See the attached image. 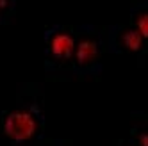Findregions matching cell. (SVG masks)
Here are the masks:
<instances>
[{
    "label": "cell",
    "mask_w": 148,
    "mask_h": 146,
    "mask_svg": "<svg viewBox=\"0 0 148 146\" xmlns=\"http://www.w3.org/2000/svg\"><path fill=\"white\" fill-rule=\"evenodd\" d=\"M16 0H0V23H5L14 14Z\"/></svg>",
    "instance_id": "obj_6"
},
{
    "label": "cell",
    "mask_w": 148,
    "mask_h": 146,
    "mask_svg": "<svg viewBox=\"0 0 148 146\" xmlns=\"http://www.w3.org/2000/svg\"><path fill=\"white\" fill-rule=\"evenodd\" d=\"M75 50H73L71 70L79 75H93L100 71V57L103 50V38L97 29L84 25L75 30Z\"/></svg>",
    "instance_id": "obj_2"
},
{
    "label": "cell",
    "mask_w": 148,
    "mask_h": 146,
    "mask_svg": "<svg viewBox=\"0 0 148 146\" xmlns=\"http://www.w3.org/2000/svg\"><path fill=\"white\" fill-rule=\"evenodd\" d=\"M129 146H136V144H129Z\"/></svg>",
    "instance_id": "obj_8"
},
{
    "label": "cell",
    "mask_w": 148,
    "mask_h": 146,
    "mask_svg": "<svg viewBox=\"0 0 148 146\" xmlns=\"http://www.w3.org/2000/svg\"><path fill=\"white\" fill-rule=\"evenodd\" d=\"M136 137H137V144H139V146H148V141H146V139H148V135H146L145 130H139Z\"/></svg>",
    "instance_id": "obj_7"
},
{
    "label": "cell",
    "mask_w": 148,
    "mask_h": 146,
    "mask_svg": "<svg viewBox=\"0 0 148 146\" xmlns=\"http://www.w3.org/2000/svg\"><path fill=\"white\" fill-rule=\"evenodd\" d=\"M130 27H134L145 39L148 38V14L145 5L141 7H132L130 13Z\"/></svg>",
    "instance_id": "obj_5"
},
{
    "label": "cell",
    "mask_w": 148,
    "mask_h": 146,
    "mask_svg": "<svg viewBox=\"0 0 148 146\" xmlns=\"http://www.w3.org/2000/svg\"><path fill=\"white\" fill-rule=\"evenodd\" d=\"M109 46L114 52H130V54H139L145 46V38L137 32L134 27H114L109 36Z\"/></svg>",
    "instance_id": "obj_4"
},
{
    "label": "cell",
    "mask_w": 148,
    "mask_h": 146,
    "mask_svg": "<svg viewBox=\"0 0 148 146\" xmlns=\"http://www.w3.org/2000/svg\"><path fill=\"white\" fill-rule=\"evenodd\" d=\"M45 118L36 102L18 105L0 116V128L13 146H29L41 135Z\"/></svg>",
    "instance_id": "obj_1"
},
{
    "label": "cell",
    "mask_w": 148,
    "mask_h": 146,
    "mask_svg": "<svg viewBox=\"0 0 148 146\" xmlns=\"http://www.w3.org/2000/svg\"><path fill=\"white\" fill-rule=\"evenodd\" d=\"M75 30L64 25H54L45 32L47 70H71L75 50Z\"/></svg>",
    "instance_id": "obj_3"
}]
</instances>
